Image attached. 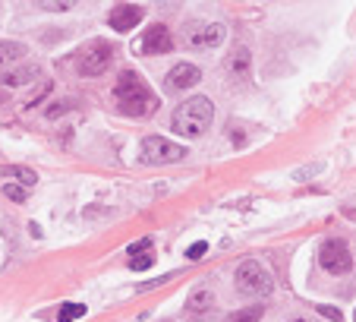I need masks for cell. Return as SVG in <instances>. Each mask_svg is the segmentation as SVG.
Segmentation results:
<instances>
[{"label":"cell","instance_id":"7","mask_svg":"<svg viewBox=\"0 0 356 322\" xmlns=\"http://www.w3.org/2000/svg\"><path fill=\"white\" fill-rule=\"evenodd\" d=\"M170 47H174V35H170V29L161 26V22H155V26L145 29L139 51L142 54H168Z\"/></svg>","mask_w":356,"mask_h":322},{"label":"cell","instance_id":"13","mask_svg":"<svg viewBox=\"0 0 356 322\" xmlns=\"http://www.w3.org/2000/svg\"><path fill=\"white\" fill-rule=\"evenodd\" d=\"M7 177H13V181H19V187H35V171H29V168H16V164H10V168H0Z\"/></svg>","mask_w":356,"mask_h":322},{"label":"cell","instance_id":"11","mask_svg":"<svg viewBox=\"0 0 356 322\" xmlns=\"http://www.w3.org/2000/svg\"><path fill=\"white\" fill-rule=\"evenodd\" d=\"M38 76V67H19V70H3L0 73V86H26Z\"/></svg>","mask_w":356,"mask_h":322},{"label":"cell","instance_id":"9","mask_svg":"<svg viewBox=\"0 0 356 322\" xmlns=\"http://www.w3.org/2000/svg\"><path fill=\"white\" fill-rule=\"evenodd\" d=\"M111 29L114 32H133L136 26L142 22V10L136 7V3H120V7L111 10Z\"/></svg>","mask_w":356,"mask_h":322},{"label":"cell","instance_id":"21","mask_svg":"<svg viewBox=\"0 0 356 322\" xmlns=\"http://www.w3.org/2000/svg\"><path fill=\"white\" fill-rule=\"evenodd\" d=\"M318 313H322V316H331L334 322H341V313H337V309H331V307H318Z\"/></svg>","mask_w":356,"mask_h":322},{"label":"cell","instance_id":"8","mask_svg":"<svg viewBox=\"0 0 356 322\" xmlns=\"http://www.w3.org/2000/svg\"><path fill=\"white\" fill-rule=\"evenodd\" d=\"M202 79V70L195 63H177L168 76H164V89L168 92H180V89H193Z\"/></svg>","mask_w":356,"mask_h":322},{"label":"cell","instance_id":"10","mask_svg":"<svg viewBox=\"0 0 356 322\" xmlns=\"http://www.w3.org/2000/svg\"><path fill=\"white\" fill-rule=\"evenodd\" d=\"M29 47L19 45V41H0V73H3V67H13L16 61H26Z\"/></svg>","mask_w":356,"mask_h":322},{"label":"cell","instance_id":"4","mask_svg":"<svg viewBox=\"0 0 356 322\" xmlns=\"http://www.w3.org/2000/svg\"><path fill=\"white\" fill-rule=\"evenodd\" d=\"M236 288H240L243 294H271V291H275V278H271V272L262 262L246 259L236 268Z\"/></svg>","mask_w":356,"mask_h":322},{"label":"cell","instance_id":"3","mask_svg":"<svg viewBox=\"0 0 356 322\" xmlns=\"http://www.w3.org/2000/svg\"><path fill=\"white\" fill-rule=\"evenodd\" d=\"M111 61H114V47L108 45V41H92V45H86V47H79V51L73 54V70L79 76H101L104 70L111 67Z\"/></svg>","mask_w":356,"mask_h":322},{"label":"cell","instance_id":"14","mask_svg":"<svg viewBox=\"0 0 356 322\" xmlns=\"http://www.w3.org/2000/svg\"><path fill=\"white\" fill-rule=\"evenodd\" d=\"M265 309L262 307H246V309H236V313H230L224 322H259L262 319Z\"/></svg>","mask_w":356,"mask_h":322},{"label":"cell","instance_id":"18","mask_svg":"<svg viewBox=\"0 0 356 322\" xmlns=\"http://www.w3.org/2000/svg\"><path fill=\"white\" fill-rule=\"evenodd\" d=\"M3 193H7L13 202H26V199H29L26 187H19V183H7V187H3Z\"/></svg>","mask_w":356,"mask_h":322},{"label":"cell","instance_id":"2","mask_svg":"<svg viewBox=\"0 0 356 322\" xmlns=\"http://www.w3.org/2000/svg\"><path fill=\"white\" fill-rule=\"evenodd\" d=\"M211 117H215V105H211L205 95H195V98L183 101L174 111L170 130H174L180 139H195V136H202L211 127Z\"/></svg>","mask_w":356,"mask_h":322},{"label":"cell","instance_id":"5","mask_svg":"<svg viewBox=\"0 0 356 322\" xmlns=\"http://www.w3.org/2000/svg\"><path fill=\"white\" fill-rule=\"evenodd\" d=\"M186 155V148L177 146V142H168L164 136H148L142 139V148H139V158L145 164H170V161H180Z\"/></svg>","mask_w":356,"mask_h":322},{"label":"cell","instance_id":"6","mask_svg":"<svg viewBox=\"0 0 356 322\" xmlns=\"http://www.w3.org/2000/svg\"><path fill=\"white\" fill-rule=\"evenodd\" d=\"M318 262L331 275H343V272L353 268V253H350V247L343 240H325L322 250H318Z\"/></svg>","mask_w":356,"mask_h":322},{"label":"cell","instance_id":"19","mask_svg":"<svg viewBox=\"0 0 356 322\" xmlns=\"http://www.w3.org/2000/svg\"><path fill=\"white\" fill-rule=\"evenodd\" d=\"M148 250H152V240H148V237H142V240L129 243L127 253H129V256H139V253H148Z\"/></svg>","mask_w":356,"mask_h":322},{"label":"cell","instance_id":"20","mask_svg":"<svg viewBox=\"0 0 356 322\" xmlns=\"http://www.w3.org/2000/svg\"><path fill=\"white\" fill-rule=\"evenodd\" d=\"M209 253V243H193V247L186 250V259H199V256Z\"/></svg>","mask_w":356,"mask_h":322},{"label":"cell","instance_id":"15","mask_svg":"<svg viewBox=\"0 0 356 322\" xmlns=\"http://www.w3.org/2000/svg\"><path fill=\"white\" fill-rule=\"evenodd\" d=\"M79 316H86V307H82V303H63V307L57 309V322H76Z\"/></svg>","mask_w":356,"mask_h":322},{"label":"cell","instance_id":"12","mask_svg":"<svg viewBox=\"0 0 356 322\" xmlns=\"http://www.w3.org/2000/svg\"><path fill=\"white\" fill-rule=\"evenodd\" d=\"M221 41H224V26H205V29H199V32L193 35V45L215 47V45H221Z\"/></svg>","mask_w":356,"mask_h":322},{"label":"cell","instance_id":"22","mask_svg":"<svg viewBox=\"0 0 356 322\" xmlns=\"http://www.w3.org/2000/svg\"><path fill=\"white\" fill-rule=\"evenodd\" d=\"M293 322H312V319H293Z\"/></svg>","mask_w":356,"mask_h":322},{"label":"cell","instance_id":"17","mask_svg":"<svg viewBox=\"0 0 356 322\" xmlns=\"http://www.w3.org/2000/svg\"><path fill=\"white\" fill-rule=\"evenodd\" d=\"M211 307V294L209 291H195L193 297H189V309H209Z\"/></svg>","mask_w":356,"mask_h":322},{"label":"cell","instance_id":"16","mask_svg":"<svg viewBox=\"0 0 356 322\" xmlns=\"http://www.w3.org/2000/svg\"><path fill=\"white\" fill-rule=\"evenodd\" d=\"M155 266V253L148 250V253H139V256H129V268H136V272H145V268Z\"/></svg>","mask_w":356,"mask_h":322},{"label":"cell","instance_id":"23","mask_svg":"<svg viewBox=\"0 0 356 322\" xmlns=\"http://www.w3.org/2000/svg\"><path fill=\"white\" fill-rule=\"evenodd\" d=\"M353 322H356V309H353Z\"/></svg>","mask_w":356,"mask_h":322},{"label":"cell","instance_id":"1","mask_svg":"<svg viewBox=\"0 0 356 322\" xmlns=\"http://www.w3.org/2000/svg\"><path fill=\"white\" fill-rule=\"evenodd\" d=\"M114 101L117 107H120L127 117H152L158 111V95L148 89V82L142 79L139 73H133V70H123L120 79H117L114 86Z\"/></svg>","mask_w":356,"mask_h":322}]
</instances>
